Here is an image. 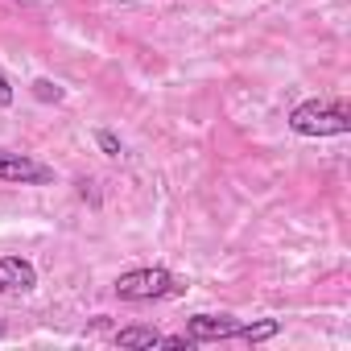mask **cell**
<instances>
[{"label":"cell","instance_id":"3957f363","mask_svg":"<svg viewBox=\"0 0 351 351\" xmlns=\"http://www.w3.org/2000/svg\"><path fill=\"white\" fill-rule=\"evenodd\" d=\"M0 182H17V186H50L54 182V169L29 153H13V149H0Z\"/></svg>","mask_w":351,"mask_h":351},{"label":"cell","instance_id":"277c9868","mask_svg":"<svg viewBox=\"0 0 351 351\" xmlns=\"http://www.w3.org/2000/svg\"><path fill=\"white\" fill-rule=\"evenodd\" d=\"M186 335L195 343H211V339H236L240 335V322L228 318V314H195L186 322Z\"/></svg>","mask_w":351,"mask_h":351},{"label":"cell","instance_id":"6da1fadb","mask_svg":"<svg viewBox=\"0 0 351 351\" xmlns=\"http://www.w3.org/2000/svg\"><path fill=\"white\" fill-rule=\"evenodd\" d=\"M289 128L298 136H343V132H351V116H347L343 104L306 99L289 112Z\"/></svg>","mask_w":351,"mask_h":351},{"label":"cell","instance_id":"5b68a950","mask_svg":"<svg viewBox=\"0 0 351 351\" xmlns=\"http://www.w3.org/2000/svg\"><path fill=\"white\" fill-rule=\"evenodd\" d=\"M38 285V269L25 256H0V293H13V289H34Z\"/></svg>","mask_w":351,"mask_h":351},{"label":"cell","instance_id":"8992f818","mask_svg":"<svg viewBox=\"0 0 351 351\" xmlns=\"http://www.w3.org/2000/svg\"><path fill=\"white\" fill-rule=\"evenodd\" d=\"M161 343V335L153 330V326H124V330H116V347H157Z\"/></svg>","mask_w":351,"mask_h":351},{"label":"cell","instance_id":"52a82bcc","mask_svg":"<svg viewBox=\"0 0 351 351\" xmlns=\"http://www.w3.org/2000/svg\"><path fill=\"white\" fill-rule=\"evenodd\" d=\"M281 335V322L277 318H261V322H240V335L244 343H265V339H277Z\"/></svg>","mask_w":351,"mask_h":351},{"label":"cell","instance_id":"30bf717a","mask_svg":"<svg viewBox=\"0 0 351 351\" xmlns=\"http://www.w3.org/2000/svg\"><path fill=\"white\" fill-rule=\"evenodd\" d=\"M13 104V87H9V79L0 75V108H9Z\"/></svg>","mask_w":351,"mask_h":351},{"label":"cell","instance_id":"7a4b0ae2","mask_svg":"<svg viewBox=\"0 0 351 351\" xmlns=\"http://www.w3.org/2000/svg\"><path fill=\"white\" fill-rule=\"evenodd\" d=\"M173 293V273L153 265V269H132V273H120L116 277V298L124 302H153V298H165Z\"/></svg>","mask_w":351,"mask_h":351},{"label":"cell","instance_id":"ba28073f","mask_svg":"<svg viewBox=\"0 0 351 351\" xmlns=\"http://www.w3.org/2000/svg\"><path fill=\"white\" fill-rule=\"evenodd\" d=\"M34 95H38L42 104H62V99H66V91H62L58 83H50V79H38V83H34Z\"/></svg>","mask_w":351,"mask_h":351},{"label":"cell","instance_id":"9c48e42d","mask_svg":"<svg viewBox=\"0 0 351 351\" xmlns=\"http://www.w3.org/2000/svg\"><path fill=\"white\" fill-rule=\"evenodd\" d=\"M95 145H99V153H108V157H120V153H124V145H120V136H116L112 128H99V132H95Z\"/></svg>","mask_w":351,"mask_h":351},{"label":"cell","instance_id":"8fae6325","mask_svg":"<svg viewBox=\"0 0 351 351\" xmlns=\"http://www.w3.org/2000/svg\"><path fill=\"white\" fill-rule=\"evenodd\" d=\"M0 335H5V326H0Z\"/></svg>","mask_w":351,"mask_h":351}]
</instances>
